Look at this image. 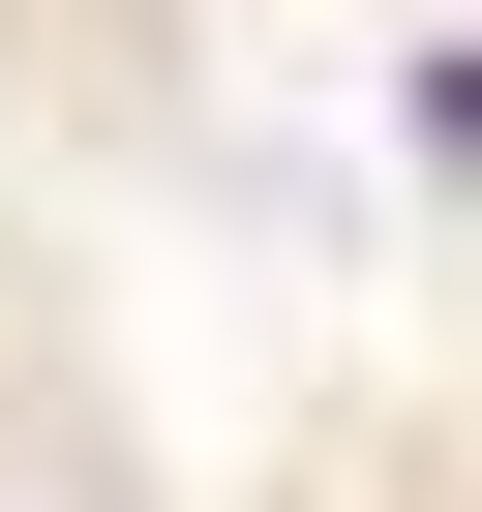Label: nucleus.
Listing matches in <instances>:
<instances>
[{
	"mask_svg": "<svg viewBox=\"0 0 482 512\" xmlns=\"http://www.w3.org/2000/svg\"><path fill=\"white\" fill-rule=\"evenodd\" d=\"M452 151H482V61H452Z\"/></svg>",
	"mask_w": 482,
	"mask_h": 512,
	"instance_id": "nucleus-1",
	"label": "nucleus"
}]
</instances>
